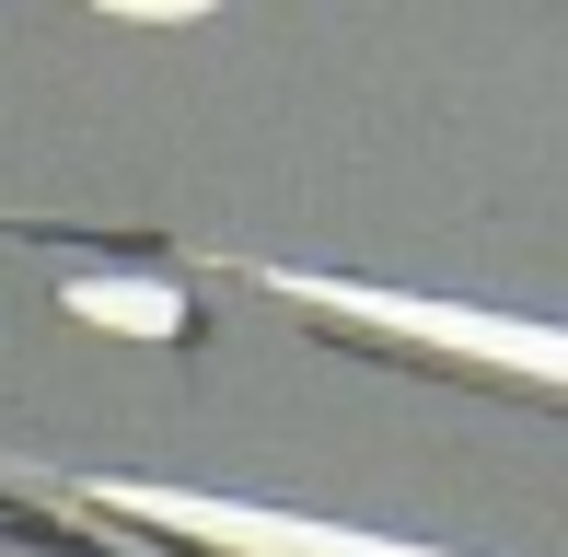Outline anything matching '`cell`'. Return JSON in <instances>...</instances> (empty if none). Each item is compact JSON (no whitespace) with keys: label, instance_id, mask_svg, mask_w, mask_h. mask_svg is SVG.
<instances>
[{"label":"cell","instance_id":"obj_2","mask_svg":"<svg viewBox=\"0 0 568 557\" xmlns=\"http://www.w3.org/2000/svg\"><path fill=\"white\" fill-rule=\"evenodd\" d=\"M140 523H174L197 546L232 557H442V546H395V535H348V523H291V512H244V499H186V488H116Z\"/></svg>","mask_w":568,"mask_h":557},{"label":"cell","instance_id":"obj_4","mask_svg":"<svg viewBox=\"0 0 568 557\" xmlns=\"http://www.w3.org/2000/svg\"><path fill=\"white\" fill-rule=\"evenodd\" d=\"M93 12H116V23H197V12H221V0H93Z\"/></svg>","mask_w":568,"mask_h":557},{"label":"cell","instance_id":"obj_1","mask_svg":"<svg viewBox=\"0 0 568 557\" xmlns=\"http://www.w3.org/2000/svg\"><path fill=\"white\" fill-rule=\"evenodd\" d=\"M302 302H337V314H372L395 337L464 348V361H499V372H546L568 384V325H523V314H464V302H395V291H359V278H291Z\"/></svg>","mask_w":568,"mask_h":557},{"label":"cell","instance_id":"obj_3","mask_svg":"<svg viewBox=\"0 0 568 557\" xmlns=\"http://www.w3.org/2000/svg\"><path fill=\"white\" fill-rule=\"evenodd\" d=\"M70 314L105 337H186V291L174 278H70Z\"/></svg>","mask_w":568,"mask_h":557}]
</instances>
